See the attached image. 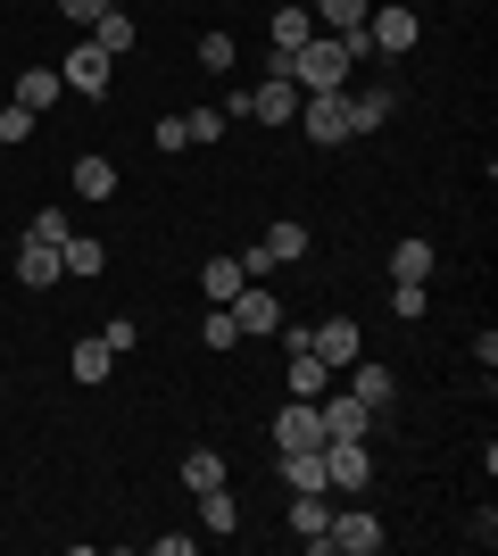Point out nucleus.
<instances>
[{"label":"nucleus","mask_w":498,"mask_h":556,"mask_svg":"<svg viewBox=\"0 0 498 556\" xmlns=\"http://www.w3.org/2000/svg\"><path fill=\"white\" fill-rule=\"evenodd\" d=\"M150 141H158V150H191V125H183V116H158V125H150Z\"/></svg>","instance_id":"obj_34"},{"label":"nucleus","mask_w":498,"mask_h":556,"mask_svg":"<svg viewBox=\"0 0 498 556\" xmlns=\"http://www.w3.org/2000/svg\"><path fill=\"white\" fill-rule=\"evenodd\" d=\"M59 275H67V266H59L50 241H17V282H25V291H50Z\"/></svg>","instance_id":"obj_14"},{"label":"nucleus","mask_w":498,"mask_h":556,"mask_svg":"<svg viewBox=\"0 0 498 556\" xmlns=\"http://www.w3.org/2000/svg\"><path fill=\"white\" fill-rule=\"evenodd\" d=\"M67 208H42V216H34V225H25V241H50V250H59V241H67Z\"/></svg>","instance_id":"obj_30"},{"label":"nucleus","mask_w":498,"mask_h":556,"mask_svg":"<svg viewBox=\"0 0 498 556\" xmlns=\"http://www.w3.org/2000/svg\"><path fill=\"white\" fill-rule=\"evenodd\" d=\"M100 341H108V349H117V357H125V349L142 341V325H133V316H108V325H100Z\"/></svg>","instance_id":"obj_35"},{"label":"nucleus","mask_w":498,"mask_h":556,"mask_svg":"<svg viewBox=\"0 0 498 556\" xmlns=\"http://www.w3.org/2000/svg\"><path fill=\"white\" fill-rule=\"evenodd\" d=\"M308 34H316V17L299 9V0H283V9H274V59H291V50L308 42Z\"/></svg>","instance_id":"obj_24"},{"label":"nucleus","mask_w":498,"mask_h":556,"mask_svg":"<svg viewBox=\"0 0 498 556\" xmlns=\"http://www.w3.org/2000/svg\"><path fill=\"white\" fill-rule=\"evenodd\" d=\"M391 282H432V241L424 232H407L399 250H391Z\"/></svg>","instance_id":"obj_21"},{"label":"nucleus","mask_w":498,"mask_h":556,"mask_svg":"<svg viewBox=\"0 0 498 556\" xmlns=\"http://www.w3.org/2000/svg\"><path fill=\"white\" fill-rule=\"evenodd\" d=\"M324 523H332V490H291V532L324 556Z\"/></svg>","instance_id":"obj_13"},{"label":"nucleus","mask_w":498,"mask_h":556,"mask_svg":"<svg viewBox=\"0 0 498 556\" xmlns=\"http://www.w3.org/2000/svg\"><path fill=\"white\" fill-rule=\"evenodd\" d=\"M349 391L366 399L374 416H391V407H399V374H391V366H374V357H357V366H349Z\"/></svg>","instance_id":"obj_12"},{"label":"nucleus","mask_w":498,"mask_h":556,"mask_svg":"<svg viewBox=\"0 0 498 556\" xmlns=\"http://www.w3.org/2000/svg\"><path fill=\"white\" fill-rule=\"evenodd\" d=\"M283 482L291 490H324V448H283Z\"/></svg>","instance_id":"obj_27"},{"label":"nucleus","mask_w":498,"mask_h":556,"mask_svg":"<svg viewBox=\"0 0 498 556\" xmlns=\"http://www.w3.org/2000/svg\"><path fill=\"white\" fill-rule=\"evenodd\" d=\"M108 75H117V59H108V50H100L92 34H84V42H75L67 59H59V84H67V92H84V100H100V92H108Z\"/></svg>","instance_id":"obj_5"},{"label":"nucleus","mask_w":498,"mask_h":556,"mask_svg":"<svg viewBox=\"0 0 498 556\" xmlns=\"http://www.w3.org/2000/svg\"><path fill=\"white\" fill-rule=\"evenodd\" d=\"M25 134H34V109H17V100H9V109H0V141H9V150H17Z\"/></svg>","instance_id":"obj_33"},{"label":"nucleus","mask_w":498,"mask_h":556,"mask_svg":"<svg viewBox=\"0 0 498 556\" xmlns=\"http://www.w3.org/2000/svg\"><path fill=\"white\" fill-rule=\"evenodd\" d=\"M216 482H225V457H216V448H191L183 457V490L200 498V490H216Z\"/></svg>","instance_id":"obj_29"},{"label":"nucleus","mask_w":498,"mask_h":556,"mask_svg":"<svg viewBox=\"0 0 498 556\" xmlns=\"http://www.w3.org/2000/svg\"><path fill=\"white\" fill-rule=\"evenodd\" d=\"M274 67L299 84V92H349V34H308V42L274 59Z\"/></svg>","instance_id":"obj_1"},{"label":"nucleus","mask_w":498,"mask_h":556,"mask_svg":"<svg viewBox=\"0 0 498 556\" xmlns=\"http://www.w3.org/2000/svg\"><path fill=\"white\" fill-rule=\"evenodd\" d=\"M241 275L266 282V275H274V250H266V241H250V250H241Z\"/></svg>","instance_id":"obj_39"},{"label":"nucleus","mask_w":498,"mask_h":556,"mask_svg":"<svg viewBox=\"0 0 498 556\" xmlns=\"http://www.w3.org/2000/svg\"><path fill=\"white\" fill-rule=\"evenodd\" d=\"M200 67H208V75L233 67V34H200Z\"/></svg>","instance_id":"obj_32"},{"label":"nucleus","mask_w":498,"mask_h":556,"mask_svg":"<svg viewBox=\"0 0 498 556\" xmlns=\"http://www.w3.org/2000/svg\"><path fill=\"white\" fill-rule=\"evenodd\" d=\"M183 125H191V141H216L225 134V109H183Z\"/></svg>","instance_id":"obj_36"},{"label":"nucleus","mask_w":498,"mask_h":556,"mask_svg":"<svg viewBox=\"0 0 498 556\" xmlns=\"http://www.w3.org/2000/svg\"><path fill=\"white\" fill-rule=\"evenodd\" d=\"M299 100H308V92H299V84H291V75L274 67V75L258 84V92H250V116H258V125H291V116H299Z\"/></svg>","instance_id":"obj_9"},{"label":"nucleus","mask_w":498,"mask_h":556,"mask_svg":"<svg viewBox=\"0 0 498 556\" xmlns=\"http://www.w3.org/2000/svg\"><path fill=\"white\" fill-rule=\"evenodd\" d=\"M308 349H316V357H324L332 374H349L357 357H366V332H357L349 316H332V325H308Z\"/></svg>","instance_id":"obj_7"},{"label":"nucleus","mask_w":498,"mask_h":556,"mask_svg":"<svg viewBox=\"0 0 498 556\" xmlns=\"http://www.w3.org/2000/svg\"><path fill=\"white\" fill-rule=\"evenodd\" d=\"M291 125H299L308 141H324V150H332V141H349V92H308Z\"/></svg>","instance_id":"obj_6"},{"label":"nucleus","mask_w":498,"mask_h":556,"mask_svg":"<svg viewBox=\"0 0 498 556\" xmlns=\"http://www.w3.org/2000/svg\"><path fill=\"white\" fill-rule=\"evenodd\" d=\"M332 391V366L316 349H291V399H324Z\"/></svg>","instance_id":"obj_20"},{"label":"nucleus","mask_w":498,"mask_h":556,"mask_svg":"<svg viewBox=\"0 0 498 556\" xmlns=\"http://www.w3.org/2000/svg\"><path fill=\"white\" fill-rule=\"evenodd\" d=\"M274 448H324V416H316V399H291L283 416H274Z\"/></svg>","instance_id":"obj_11"},{"label":"nucleus","mask_w":498,"mask_h":556,"mask_svg":"<svg viewBox=\"0 0 498 556\" xmlns=\"http://www.w3.org/2000/svg\"><path fill=\"white\" fill-rule=\"evenodd\" d=\"M366 9H374V0H308L316 34H357V25H366Z\"/></svg>","instance_id":"obj_19"},{"label":"nucleus","mask_w":498,"mask_h":556,"mask_svg":"<svg viewBox=\"0 0 498 556\" xmlns=\"http://www.w3.org/2000/svg\"><path fill=\"white\" fill-rule=\"evenodd\" d=\"M266 250H274V266H291V257H308V225H299V216H283V225H266Z\"/></svg>","instance_id":"obj_28"},{"label":"nucleus","mask_w":498,"mask_h":556,"mask_svg":"<svg viewBox=\"0 0 498 556\" xmlns=\"http://www.w3.org/2000/svg\"><path fill=\"white\" fill-rule=\"evenodd\" d=\"M59 266H67V275H84V282H92L100 266H108V250H100L92 232H67V241H59Z\"/></svg>","instance_id":"obj_23"},{"label":"nucleus","mask_w":498,"mask_h":556,"mask_svg":"<svg viewBox=\"0 0 498 556\" xmlns=\"http://www.w3.org/2000/svg\"><path fill=\"white\" fill-rule=\"evenodd\" d=\"M59 92H67V84H59V67H25V75H17V109H34V116H42Z\"/></svg>","instance_id":"obj_25"},{"label":"nucleus","mask_w":498,"mask_h":556,"mask_svg":"<svg viewBox=\"0 0 498 556\" xmlns=\"http://www.w3.org/2000/svg\"><path fill=\"white\" fill-rule=\"evenodd\" d=\"M200 532H216V540H225V532H241V507H233V490H225V482H216V490H200Z\"/></svg>","instance_id":"obj_22"},{"label":"nucleus","mask_w":498,"mask_h":556,"mask_svg":"<svg viewBox=\"0 0 498 556\" xmlns=\"http://www.w3.org/2000/svg\"><path fill=\"white\" fill-rule=\"evenodd\" d=\"M200 341H208V349H233V341H241L233 307H208V325H200Z\"/></svg>","instance_id":"obj_31"},{"label":"nucleus","mask_w":498,"mask_h":556,"mask_svg":"<svg viewBox=\"0 0 498 556\" xmlns=\"http://www.w3.org/2000/svg\"><path fill=\"white\" fill-rule=\"evenodd\" d=\"M108 191H117V159L84 150V159H75V200H108Z\"/></svg>","instance_id":"obj_17"},{"label":"nucleus","mask_w":498,"mask_h":556,"mask_svg":"<svg viewBox=\"0 0 498 556\" xmlns=\"http://www.w3.org/2000/svg\"><path fill=\"white\" fill-rule=\"evenodd\" d=\"M233 325H241V341H250V332H283V300H274L266 282H241V300H233Z\"/></svg>","instance_id":"obj_10"},{"label":"nucleus","mask_w":498,"mask_h":556,"mask_svg":"<svg viewBox=\"0 0 498 556\" xmlns=\"http://www.w3.org/2000/svg\"><path fill=\"white\" fill-rule=\"evenodd\" d=\"M391 109H399V92H391V84H366V92L349 100V134H374V125H391Z\"/></svg>","instance_id":"obj_15"},{"label":"nucleus","mask_w":498,"mask_h":556,"mask_svg":"<svg viewBox=\"0 0 498 556\" xmlns=\"http://www.w3.org/2000/svg\"><path fill=\"white\" fill-rule=\"evenodd\" d=\"M67 366H75V382H108V374H117V349L100 341V332H84V341H75V357H67Z\"/></svg>","instance_id":"obj_18"},{"label":"nucleus","mask_w":498,"mask_h":556,"mask_svg":"<svg viewBox=\"0 0 498 556\" xmlns=\"http://www.w3.org/2000/svg\"><path fill=\"white\" fill-rule=\"evenodd\" d=\"M391 307H399L407 325H416V316H424V282H391Z\"/></svg>","instance_id":"obj_37"},{"label":"nucleus","mask_w":498,"mask_h":556,"mask_svg":"<svg viewBox=\"0 0 498 556\" xmlns=\"http://www.w3.org/2000/svg\"><path fill=\"white\" fill-rule=\"evenodd\" d=\"M316 416H324V441H366V432L382 424L357 391H349V399H316Z\"/></svg>","instance_id":"obj_8"},{"label":"nucleus","mask_w":498,"mask_h":556,"mask_svg":"<svg viewBox=\"0 0 498 556\" xmlns=\"http://www.w3.org/2000/svg\"><path fill=\"white\" fill-rule=\"evenodd\" d=\"M366 482H374L366 441H324V490L332 498H366Z\"/></svg>","instance_id":"obj_4"},{"label":"nucleus","mask_w":498,"mask_h":556,"mask_svg":"<svg viewBox=\"0 0 498 556\" xmlns=\"http://www.w3.org/2000/svg\"><path fill=\"white\" fill-rule=\"evenodd\" d=\"M366 50H374V59L416 50V9H407V0H374V9H366Z\"/></svg>","instance_id":"obj_3"},{"label":"nucleus","mask_w":498,"mask_h":556,"mask_svg":"<svg viewBox=\"0 0 498 556\" xmlns=\"http://www.w3.org/2000/svg\"><path fill=\"white\" fill-rule=\"evenodd\" d=\"M382 515H366L357 498H332V523H324V556H374L382 548Z\"/></svg>","instance_id":"obj_2"},{"label":"nucleus","mask_w":498,"mask_h":556,"mask_svg":"<svg viewBox=\"0 0 498 556\" xmlns=\"http://www.w3.org/2000/svg\"><path fill=\"white\" fill-rule=\"evenodd\" d=\"M84 34H92V42L108 50V59H125V50H133V17H125V9H108V17H92V25H84Z\"/></svg>","instance_id":"obj_26"},{"label":"nucleus","mask_w":498,"mask_h":556,"mask_svg":"<svg viewBox=\"0 0 498 556\" xmlns=\"http://www.w3.org/2000/svg\"><path fill=\"white\" fill-rule=\"evenodd\" d=\"M108 9H117V0H59V17H67V25H92V17H108Z\"/></svg>","instance_id":"obj_38"},{"label":"nucleus","mask_w":498,"mask_h":556,"mask_svg":"<svg viewBox=\"0 0 498 556\" xmlns=\"http://www.w3.org/2000/svg\"><path fill=\"white\" fill-rule=\"evenodd\" d=\"M241 257H208V266H200V291H208V307H233L241 300Z\"/></svg>","instance_id":"obj_16"}]
</instances>
